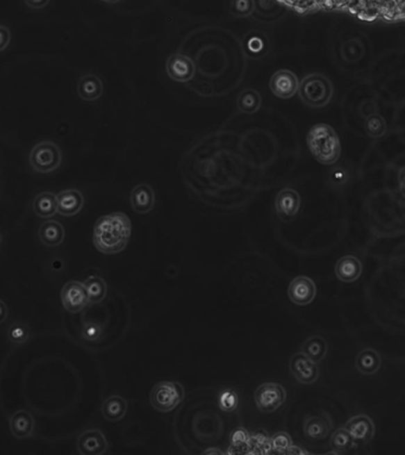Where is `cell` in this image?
<instances>
[{
  "label": "cell",
  "mask_w": 405,
  "mask_h": 455,
  "mask_svg": "<svg viewBox=\"0 0 405 455\" xmlns=\"http://www.w3.org/2000/svg\"><path fill=\"white\" fill-rule=\"evenodd\" d=\"M8 306H6V304H5L3 300H0V324H3V322L6 320V318H8Z\"/></svg>",
  "instance_id": "b9f144b4"
},
{
  "label": "cell",
  "mask_w": 405,
  "mask_h": 455,
  "mask_svg": "<svg viewBox=\"0 0 405 455\" xmlns=\"http://www.w3.org/2000/svg\"><path fill=\"white\" fill-rule=\"evenodd\" d=\"M166 72L170 78L174 82L186 83L195 77L196 65L184 53H172L166 62Z\"/></svg>",
  "instance_id": "7c38bea8"
},
{
  "label": "cell",
  "mask_w": 405,
  "mask_h": 455,
  "mask_svg": "<svg viewBox=\"0 0 405 455\" xmlns=\"http://www.w3.org/2000/svg\"><path fill=\"white\" fill-rule=\"evenodd\" d=\"M60 299L62 305L69 313H78L90 305L85 283L82 282H67L60 290Z\"/></svg>",
  "instance_id": "9c48e42d"
},
{
  "label": "cell",
  "mask_w": 405,
  "mask_h": 455,
  "mask_svg": "<svg viewBox=\"0 0 405 455\" xmlns=\"http://www.w3.org/2000/svg\"><path fill=\"white\" fill-rule=\"evenodd\" d=\"M185 399L184 387L179 382L163 381L152 388L149 402L154 409L160 413L174 411Z\"/></svg>",
  "instance_id": "5b68a950"
},
{
  "label": "cell",
  "mask_w": 405,
  "mask_h": 455,
  "mask_svg": "<svg viewBox=\"0 0 405 455\" xmlns=\"http://www.w3.org/2000/svg\"><path fill=\"white\" fill-rule=\"evenodd\" d=\"M76 446L81 455H102L108 451V441L99 429H89L81 433Z\"/></svg>",
  "instance_id": "5bb4252c"
},
{
  "label": "cell",
  "mask_w": 405,
  "mask_h": 455,
  "mask_svg": "<svg viewBox=\"0 0 405 455\" xmlns=\"http://www.w3.org/2000/svg\"><path fill=\"white\" fill-rule=\"evenodd\" d=\"M332 422L329 417L325 416L315 415L309 416L304 423V433L306 438L311 440L325 439L329 436Z\"/></svg>",
  "instance_id": "cb8c5ba5"
},
{
  "label": "cell",
  "mask_w": 405,
  "mask_h": 455,
  "mask_svg": "<svg viewBox=\"0 0 405 455\" xmlns=\"http://www.w3.org/2000/svg\"><path fill=\"white\" fill-rule=\"evenodd\" d=\"M77 94L83 101L94 102L104 94V83L100 77L94 74H87L81 77L77 83Z\"/></svg>",
  "instance_id": "ffe728a7"
},
{
  "label": "cell",
  "mask_w": 405,
  "mask_h": 455,
  "mask_svg": "<svg viewBox=\"0 0 405 455\" xmlns=\"http://www.w3.org/2000/svg\"><path fill=\"white\" fill-rule=\"evenodd\" d=\"M85 206V197L76 189H68L57 195V211L65 217L78 214Z\"/></svg>",
  "instance_id": "9a60e30c"
},
{
  "label": "cell",
  "mask_w": 405,
  "mask_h": 455,
  "mask_svg": "<svg viewBox=\"0 0 405 455\" xmlns=\"http://www.w3.org/2000/svg\"><path fill=\"white\" fill-rule=\"evenodd\" d=\"M30 338V329L24 322H13L8 329V342L13 345H22Z\"/></svg>",
  "instance_id": "f546056e"
},
{
  "label": "cell",
  "mask_w": 405,
  "mask_h": 455,
  "mask_svg": "<svg viewBox=\"0 0 405 455\" xmlns=\"http://www.w3.org/2000/svg\"><path fill=\"white\" fill-rule=\"evenodd\" d=\"M329 179H331V183H333L334 185H340L346 181V174L342 172V169H333Z\"/></svg>",
  "instance_id": "f35d334b"
},
{
  "label": "cell",
  "mask_w": 405,
  "mask_h": 455,
  "mask_svg": "<svg viewBox=\"0 0 405 455\" xmlns=\"http://www.w3.org/2000/svg\"><path fill=\"white\" fill-rule=\"evenodd\" d=\"M131 206L137 214L146 215L156 206V194L149 184H139L131 192Z\"/></svg>",
  "instance_id": "2e32d148"
},
{
  "label": "cell",
  "mask_w": 405,
  "mask_h": 455,
  "mask_svg": "<svg viewBox=\"0 0 405 455\" xmlns=\"http://www.w3.org/2000/svg\"><path fill=\"white\" fill-rule=\"evenodd\" d=\"M24 3L33 10H40L45 8L50 3V0H24Z\"/></svg>",
  "instance_id": "ab89813d"
},
{
  "label": "cell",
  "mask_w": 405,
  "mask_h": 455,
  "mask_svg": "<svg viewBox=\"0 0 405 455\" xmlns=\"http://www.w3.org/2000/svg\"><path fill=\"white\" fill-rule=\"evenodd\" d=\"M398 183H399V191H401L402 196L405 198V166L402 167L398 174Z\"/></svg>",
  "instance_id": "60d3db41"
},
{
  "label": "cell",
  "mask_w": 405,
  "mask_h": 455,
  "mask_svg": "<svg viewBox=\"0 0 405 455\" xmlns=\"http://www.w3.org/2000/svg\"><path fill=\"white\" fill-rule=\"evenodd\" d=\"M327 349L329 347H327L325 339L320 336H312L306 339L305 342L302 344L301 352L305 354L313 362L319 363L325 358L327 355Z\"/></svg>",
  "instance_id": "484cf974"
},
{
  "label": "cell",
  "mask_w": 405,
  "mask_h": 455,
  "mask_svg": "<svg viewBox=\"0 0 405 455\" xmlns=\"http://www.w3.org/2000/svg\"><path fill=\"white\" fill-rule=\"evenodd\" d=\"M10 431L16 439H28L35 431V419L30 411L20 409L10 417Z\"/></svg>",
  "instance_id": "d6986e66"
},
{
  "label": "cell",
  "mask_w": 405,
  "mask_h": 455,
  "mask_svg": "<svg viewBox=\"0 0 405 455\" xmlns=\"http://www.w3.org/2000/svg\"><path fill=\"white\" fill-rule=\"evenodd\" d=\"M1 241H3V235L0 233V245H1Z\"/></svg>",
  "instance_id": "bcb514c9"
},
{
  "label": "cell",
  "mask_w": 405,
  "mask_h": 455,
  "mask_svg": "<svg viewBox=\"0 0 405 455\" xmlns=\"http://www.w3.org/2000/svg\"><path fill=\"white\" fill-rule=\"evenodd\" d=\"M299 97L307 107L322 108L329 105L333 97V85L322 74H309L299 85Z\"/></svg>",
  "instance_id": "277c9868"
},
{
  "label": "cell",
  "mask_w": 405,
  "mask_h": 455,
  "mask_svg": "<svg viewBox=\"0 0 405 455\" xmlns=\"http://www.w3.org/2000/svg\"><path fill=\"white\" fill-rule=\"evenodd\" d=\"M30 165L38 174H51L62 163V152L53 141H42L30 152Z\"/></svg>",
  "instance_id": "8992f818"
},
{
  "label": "cell",
  "mask_w": 405,
  "mask_h": 455,
  "mask_svg": "<svg viewBox=\"0 0 405 455\" xmlns=\"http://www.w3.org/2000/svg\"><path fill=\"white\" fill-rule=\"evenodd\" d=\"M204 454H222V451L220 449H208L204 452Z\"/></svg>",
  "instance_id": "ee69618b"
},
{
  "label": "cell",
  "mask_w": 405,
  "mask_h": 455,
  "mask_svg": "<svg viewBox=\"0 0 405 455\" xmlns=\"http://www.w3.org/2000/svg\"><path fill=\"white\" fill-rule=\"evenodd\" d=\"M237 108L243 114H255L261 108L262 97L255 89L243 90L237 97Z\"/></svg>",
  "instance_id": "4316f807"
},
{
  "label": "cell",
  "mask_w": 405,
  "mask_h": 455,
  "mask_svg": "<svg viewBox=\"0 0 405 455\" xmlns=\"http://www.w3.org/2000/svg\"><path fill=\"white\" fill-rule=\"evenodd\" d=\"M365 132L370 138L372 139H379V138L384 137L388 131V125L384 117H381V114L373 113L369 117H366Z\"/></svg>",
  "instance_id": "f1b7e54d"
},
{
  "label": "cell",
  "mask_w": 405,
  "mask_h": 455,
  "mask_svg": "<svg viewBox=\"0 0 405 455\" xmlns=\"http://www.w3.org/2000/svg\"><path fill=\"white\" fill-rule=\"evenodd\" d=\"M33 213L40 218H50L56 215L57 196L53 192L37 195L33 203Z\"/></svg>",
  "instance_id": "d4e9b609"
},
{
  "label": "cell",
  "mask_w": 405,
  "mask_h": 455,
  "mask_svg": "<svg viewBox=\"0 0 405 455\" xmlns=\"http://www.w3.org/2000/svg\"><path fill=\"white\" fill-rule=\"evenodd\" d=\"M292 445H293L292 438H290L288 433H286V431H279V433H275V434L270 438V446H272V451L274 452L287 453L289 448L292 447Z\"/></svg>",
  "instance_id": "e575fe53"
},
{
  "label": "cell",
  "mask_w": 405,
  "mask_h": 455,
  "mask_svg": "<svg viewBox=\"0 0 405 455\" xmlns=\"http://www.w3.org/2000/svg\"><path fill=\"white\" fill-rule=\"evenodd\" d=\"M317 297V285L308 276H297L288 287V298L294 305L307 306Z\"/></svg>",
  "instance_id": "4fadbf2b"
},
{
  "label": "cell",
  "mask_w": 405,
  "mask_h": 455,
  "mask_svg": "<svg viewBox=\"0 0 405 455\" xmlns=\"http://www.w3.org/2000/svg\"><path fill=\"white\" fill-rule=\"evenodd\" d=\"M354 365L363 375H374L381 369V355L373 349H364L356 357Z\"/></svg>",
  "instance_id": "603a6c76"
},
{
  "label": "cell",
  "mask_w": 405,
  "mask_h": 455,
  "mask_svg": "<svg viewBox=\"0 0 405 455\" xmlns=\"http://www.w3.org/2000/svg\"><path fill=\"white\" fill-rule=\"evenodd\" d=\"M299 85H300V81L293 72L287 70V69H281V70H277L276 73H274L273 76L270 78L269 88L275 97L282 99V100H288L297 95L299 92Z\"/></svg>",
  "instance_id": "8fae6325"
},
{
  "label": "cell",
  "mask_w": 405,
  "mask_h": 455,
  "mask_svg": "<svg viewBox=\"0 0 405 455\" xmlns=\"http://www.w3.org/2000/svg\"><path fill=\"white\" fill-rule=\"evenodd\" d=\"M275 213L280 221L290 223L300 213L301 197L297 190L286 188L282 189L275 197Z\"/></svg>",
  "instance_id": "ba28073f"
},
{
  "label": "cell",
  "mask_w": 405,
  "mask_h": 455,
  "mask_svg": "<svg viewBox=\"0 0 405 455\" xmlns=\"http://www.w3.org/2000/svg\"><path fill=\"white\" fill-rule=\"evenodd\" d=\"M40 240L43 246L56 248L65 241V231L60 222L47 221L40 226Z\"/></svg>",
  "instance_id": "44dd1931"
},
{
  "label": "cell",
  "mask_w": 405,
  "mask_h": 455,
  "mask_svg": "<svg viewBox=\"0 0 405 455\" xmlns=\"http://www.w3.org/2000/svg\"><path fill=\"white\" fill-rule=\"evenodd\" d=\"M344 428L357 442H369L376 431L374 423L367 415L353 416L346 422Z\"/></svg>",
  "instance_id": "e0dca14e"
},
{
  "label": "cell",
  "mask_w": 405,
  "mask_h": 455,
  "mask_svg": "<svg viewBox=\"0 0 405 455\" xmlns=\"http://www.w3.org/2000/svg\"><path fill=\"white\" fill-rule=\"evenodd\" d=\"M218 406L225 413H233L240 406V399L233 389H224L218 395Z\"/></svg>",
  "instance_id": "836d02e7"
},
{
  "label": "cell",
  "mask_w": 405,
  "mask_h": 455,
  "mask_svg": "<svg viewBox=\"0 0 405 455\" xmlns=\"http://www.w3.org/2000/svg\"><path fill=\"white\" fill-rule=\"evenodd\" d=\"M83 283H85V290L88 293L89 302L92 305H97L105 300L108 288H107V283L104 279L99 275H92Z\"/></svg>",
  "instance_id": "83f0119b"
},
{
  "label": "cell",
  "mask_w": 405,
  "mask_h": 455,
  "mask_svg": "<svg viewBox=\"0 0 405 455\" xmlns=\"http://www.w3.org/2000/svg\"><path fill=\"white\" fill-rule=\"evenodd\" d=\"M338 280L345 283L357 281L363 273V263L354 255H346L338 260L334 267Z\"/></svg>",
  "instance_id": "ac0fdd59"
},
{
  "label": "cell",
  "mask_w": 405,
  "mask_h": 455,
  "mask_svg": "<svg viewBox=\"0 0 405 455\" xmlns=\"http://www.w3.org/2000/svg\"><path fill=\"white\" fill-rule=\"evenodd\" d=\"M272 451L270 446V438L263 433V431H257L254 436H250L249 440V453H268Z\"/></svg>",
  "instance_id": "d6a6232c"
},
{
  "label": "cell",
  "mask_w": 405,
  "mask_h": 455,
  "mask_svg": "<svg viewBox=\"0 0 405 455\" xmlns=\"http://www.w3.org/2000/svg\"><path fill=\"white\" fill-rule=\"evenodd\" d=\"M307 146L315 160L322 165H334L341 156L340 139L337 132L326 124H317L309 129Z\"/></svg>",
  "instance_id": "3957f363"
},
{
  "label": "cell",
  "mask_w": 405,
  "mask_h": 455,
  "mask_svg": "<svg viewBox=\"0 0 405 455\" xmlns=\"http://www.w3.org/2000/svg\"><path fill=\"white\" fill-rule=\"evenodd\" d=\"M286 399L285 388L279 383H263L254 394L257 409L265 414L277 411L286 402Z\"/></svg>",
  "instance_id": "52a82bcc"
},
{
  "label": "cell",
  "mask_w": 405,
  "mask_h": 455,
  "mask_svg": "<svg viewBox=\"0 0 405 455\" xmlns=\"http://www.w3.org/2000/svg\"><path fill=\"white\" fill-rule=\"evenodd\" d=\"M132 223L124 213H112L97 220L92 233L94 246L102 254L121 253L129 245Z\"/></svg>",
  "instance_id": "7a4b0ae2"
},
{
  "label": "cell",
  "mask_w": 405,
  "mask_h": 455,
  "mask_svg": "<svg viewBox=\"0 0 405 455\" xmlns=\"http://www.w3.org/2000/svg\"><path fill=\"white\" fill-rule=\"evenodd\" d=\"M249 440L250 434L245 428H238L231 434V447L230 453L240 454V453H249Z\"/></svg>",
  "instance_id": "1f68e13d"
},
{
  "label": "cell",
  "mask_w": 405,
  "mask_h": 455,
  "mask_svg": "<svg viewBox=\"0 0 405 455\" xmlns=\"http://www.w3.org/2000/svg\"><path fill=\"white\" fill-rule=\"evenodd\" d=\"M127 411H129V402L120 395L109 396L108 399H106L105 402L102 403L101 407L102 415L109 422L121 421L127 414Z\"/></svg>",
  "instance_id": "7402d4cb"
},
{
  "label": "cell",
  "mask_w": 405,
  "mask_h": 455,
  "mask_svg": "<svg viewBox=\"0 0 405 455\" xmlns=\"http://www.w3.org/2000/svg\"><path fill=\"white\" fill-rule=\"evenodd\" d=\"M11 43V33L6 26L0 25V51L8 48Z\"/></svg>",
  "instance_id": "74e56055"
},
{
  "label": "cell",
  "mask_w": 405,
  "mask_h": 455,
  "mask_svg": "<svg viewBox=\"0 0 405 455\" xmlns=\"http://www.w3.org/2000/svg\"><path fill=\"white\" fill-rule=\"evenodd\" d=\"M82 336L87 340H97L100 338L101 327L95 322H87L82 329Z\"/></svg>",
  "instance_id": "8d00e7d4"
},
{
  "label": "cell",
  "mask_w": 405,
  "mask_h": 455,
  "mask_svg": "<svg viewBox=\"0 0 405 455\" xmlns=\"http://www.w3.org/2000/svg\"><path fill=\"white\" fill-rule=\"evenodd\" d=\"M101 1H104V3H108V4H115V3L120 1V0H101Z\"/></svg>",
  "instance_id": "f6af8a7d"
},
{
  "label": "cell",
  "mask_w": 405,
  "mask_h": 455,
  "mask_svg": "<svg viewBox=\"0 0 405 455\" xmlns=\"http://www.w3.org/2000/svg\"><path fill=\"white\" fill-rule=\"evenodd\" d=\"M287 453H288V454H306L307 452L304 451V449H301V448L297 447V446H294V445H292V447L289 448L288 451H287Z\"/></svg>",
  "instance_id": "7bdbcfd3"
},
{
  "label": "cell",
  "mask_w": 405,
  "mask_h": 455,
  "mask_svg": "<svg viewBox=\"0 0 405 455\" xmlns=\"http://www.w3.org/2000/svg\"><path fill=\"white\" fill-rule=\"evenodd\" d=\"M297 13L344 11L359 19L405 22V0H280Z\"/></svg>",
  "instance_id": "6da1fadb"
},
{
  "label": "cell",
  "mask_w": 405,
  "mask_h": 455,
  "mask_svg": "<svg viewBox=\"0 0 405 455\" xmlns=\"http://www.w3.org/2000/svg\"><path fill=\"white\" fill-rule=\"evenodd\" d=\"M254 11V0H233L231 13L236 17L250 16Z\"/></svg>",
  "instance_id": "d590c367"
},
{
  "label": "cell",
  "mask_w": 405,
  "mask_h": 455,
  "mask_svg": "<svg viewBox=\"0 0 405 455\" xmlns=\"http://www.w3.org/2000/svg\"><path fill=\"white\" fill-rule=\"evenodd\" d=\"M354 442L356 441L353 440L352 436H351L349 431H346L345 428L338 429L331 436V447L333 448L334 451L338 452V453L349 451V448L354 445Z\"/></svg>",
  "instance_id": "4dcf8cb0"
},
{
  "label": "cell",
  "mask_w": 405,
  "mask_h": 455,
  "mask_svg": "<svg viewBox=\"0 0 405 455\" xmlns=\"http://www.w3.org/2000/svg\"><path fill=\"white\" fill-rule=\"evenodd\" d=\"M289 370L294 379L301 384H313L320 375L317 363L313 362L302 352L292 356L289 361Z\"/></svg>",
  "instance_id": "30bf717a"
}]
</instances>
